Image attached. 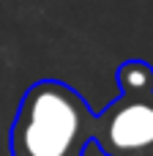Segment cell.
<instances>
[{
    "instance_id": "obj_1",
    "label": "cell",
    "mask_w": 153,
    "mask_h": 156,
    "mask_svg": "<svg viewBox=\"0 0 153 156\" xmlns=\"http://www.w3.org/2000/svg\"><path fill=\"white\" fill-rule=\"evenodd\" d=\"M93 118L79 90L60 80H38L25 90L11 123V156H90L82 148L93 140Z\"/></svg>"
},
{
    "instance_id": "obj_2",
    "label": "cell",
    "mask_w": 153,
    "mask_h": 156,
    "mask_svg": "<svg viewBox=\"0 0 153 156\" xmlns=\"http://www.w3.org/2000/svg\"><path fill=\"white\" fill-rule=\"evenodd\" d=\"M118 99L93 118V143L104 156H153V66L126 60Z\"/></svg>"
}]
</instances>
